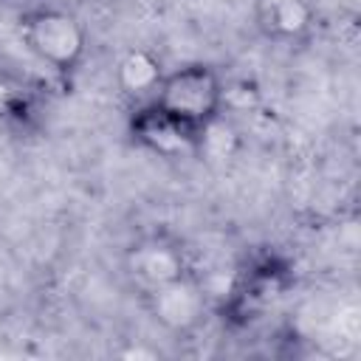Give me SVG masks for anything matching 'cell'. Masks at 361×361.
I'll list each match as a JSON object with an SVG mask.
<instances>
[{
    "mask_svg": "<svg viewBox=\"0 0 361 361\" xmlns=\"http://www.w3.org/2000/svg\"><path fill=\"white\" fill-rule=\"evenodd\" d=\"M20 39L25 51L59 76H71L87 56V28L56 6H31L20 14Z\"/></svg>",
    "mask_w": 361,
    "mask_h": 361,
    "instance_id": "obj_1",
    "label": "cell"
},
{
    "mask_svg": "<svg viewBox=\"0 0 361 361\" xmlns=\"http://www.w3.org/2000/svg\"><path fill=\"white\" fill-rule=\"evenodd\" d=\"M226 96L228 90L217 68L206 62H186L164 73L152 102L200 133L226 113Z\"/></svg>",
    "mask_w": 361,
    "mask_h": 361,
    "instance_id": "obj_2",
    "label": "cell"
},
{
    "mask_svg": "<svg viewBox=\"0 0 361 361\" xmlns=\"http://www.w3.org/2000/svg\"><path fill=\"white\" fill-rule=\"evenodd\" d=\"M195 265L189 259V251L183 243L169 231H149L135 237L124 251V276L135 288L138 296L164 288L186 274H192Z\"/></svg>",
    "mask_w": 361,
    "mask_h": 361,
    "instance_id": "obj_3",
    "label": "cell"
},
{
    "mask_svg": "<svg viewBox=\"0 0 361 361\" xmlns=\"http://www.w3.org/2000/svg\"><path fill=\"white\" fill-rule=\"evenodd\" d=\"M130 141L141 147L144 152L164 158V161H180V158H197L200 133L183 124L180 118L169 116L161 104L141 102L133 104L130 121H127Z\"/></svg>",
    "mask_w": 361,
    "mask_h": 361,
    "instance_id": "obj_4",
    "label": "cell"
},
{
    "mask_svg": "<svg viewBox=\"0 0 361 361\" xmlns=\"http://www.w3.org/2000/svg\"><path fill=\"white\" fill-rule=\"evenodd\" d=\"M141 302H144L147 313L152 316V322L172 336L195 333L209 313V293H206V285L200 282L197 271L144 293Z\"/></svg>",
    "mask_w": 361,
    "mask_h": 361,
    "instance_id": "obj_5",
    "label": "cell"
},
{
    "mask_svg": "<svg viewBox=\"0 0 361 361\" xmlns=\"http://www.w3.org/2000/svg\"><path fill=\"white\" fill-rule=\"evenodd\" d=\"M254 17L271 42L302 45L319 23V6L316 0H254Z\"/></svg>",
    "mask_w": 361,
    "mask_h": 361,
    "instance_id": "obj_6",
    "label": "cell"
},
{
    "mask_svg": "<svg viewBox=\"0 0 361 361\" xmlns=\"http://www.w3.org/2000/svg\"><path fill=\"white\" fill-rule=\"evenodd\" d=\"M166 68L164 62L149 51V48H130L121 59H118V68H116V85L118 90L133 102V104H141V102H149L164 79Z\"/></svg>",
    "mask_w": 361,
    "mask_h": 361,
    "instance_id": "obj_7",
    "label": "cell"
},
{
    "mask_svg": "<svg viewBox=\"0 0 361 361\" xmlns=\"http://www.w3.org/2000/svg\"><path fill=\"white\" fill-rule=\"evenodd\" d=\"M37 113V93L28 82L0 65V118L11 124H28Z\"/></svg>",
    "mask_w": 361,
    "mask_h": 361,
    "instance_id": "obj_8",
    "label": "cell"
}]
</instances>
